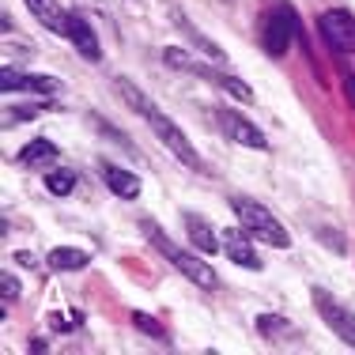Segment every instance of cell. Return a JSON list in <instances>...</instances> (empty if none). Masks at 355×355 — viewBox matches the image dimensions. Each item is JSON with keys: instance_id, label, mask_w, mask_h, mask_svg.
I'll list each match as a JSON object with an SVG mask.
<instances>
[{"instance_id": "20", "label": "cell", "mask_w": 355, "mask_h": 355, "mask_svg": "<svg viewBox=\"0 0 355 355\" xmlns=\"http://www.w3.org/2000/svg\"><path fill=\"white\" fill-rule=\"evenodd\" d=\"M132 325H137V329H140V333H148V336H151V340H166V329H163V325H159V321H155V318H148V314H140V310H137V314H132Z\"/></svg>"}, {"instance_id": "19", "label": "cell", "mask_w": 355, "mask_h": 355, "mask_svg": "<svg viewBox=\"0 0 355 355\" xmlns=\"http://www.w3.org/2000/svg\"><path fill=\"white\" fill-rule=\"evenodd\" d=\"M163 61L166 64H171V69H178V72H193V69H200V64L197 61H193V57L189 53H185V49H163Z\"/></svg>"}, {"instance_id": "24", "label": "cell", "mask_w": 355, "mask_h": 355, "mask_svg": "<svg viewBox=\"0 0 355 355\" xmlns=\"http://www.w3.org/2000/svg\"><path fill=\"white\" fill-rule=\"evenodd\" d=\"M344 95H348V103L355 106V72L344 76Z\"/></svg>"}, {"instance_id": "2", "label": "cell", "mask_w": 355, "mask_h": 355, "mask_svg": "<svg viewBox=\"0 0 355 355\" xmlns=\"http://www.w3.org/2000/svg\"><path fill=\"white\" fill-rule=\"evenodd\" d=\"M144 231H148V239L155 242V250L163 253L166 261H174V265L182 268V272L189 276V280L197 284V287H208V291H212V287H219V276H216V268L208 265V261H200L197 253H189V250H178L155 223H144Z\"/></svg>"}, {"instance_id": "3", "label": "cell", "mask_w": 355, "mask_h": 355, "mask_svg": "<svg viewBox=\"0 0 355 355\" xmlns=\"http://www.w3.org/2000/svg\"><path fill=\"white\" fill-rule=\"evenodd\" d=\"M234 212H239L242 227H246V231H250L257 242H268V246H280V250L291 246L284 223H280L272 212H268L265 205H257V200H250V197H239V200H234Z\"/></svg>"}, {"instance_id": "22", "label": "cell", "mask_w": 355, "mask_h": 355, "mask_svg": "<svg viewBox=\"0 0 355 355\" xmlns=\"http://www.w3.org/2000/svg\"><path fill=\"white\" fill-rule=\"evenodd\" d=\"M0 287H4V306H12V299L19 295V280H15L12 272H4L0 276Z\"/></svg>"}, {"instance_id": "16", "label": "cell", "mask_w": 355, "mask_h": 355, "mask_svg": "<svg viewBox=\"0 0 355 355\" xmlns=\"http://www.w3.org/2000/svg\"><path fill=\"white\" fill-rule=\"evenodd\" d=\"M46 189L53 193V197H69V193L76 189V174L64 171V166H57V171L46 174Z\"/></svg>"}, {"instance_id": "5", "label": "cell", "mask_w": 355, "mask_h": 355, "mask_svg": "<svg viewBox=\"0 0 355 355\" xmlns=\"http://www.w3.org/2000/svg\"><path fill=\"white\" fill-rule=\"evenodd\" d=\"M314 302H318L321 318L329 321V329H333L348 348H355V314H352V310H344L340 302H336L329 291H321V287H314Z\"/></svg>"}, {"instance_id": "9", "label": "cell", "mask_w": 355, "mask_h": 355, "mask_svg": "<svg viewBox=\"0 0 355 355\" xmlns=\"http://www.w3.org/2000/svg\"><path fill=\"white\" fill-rule=\"evenodd\" d=\"M246 227H227L223 231V253L234 261V265H242V268H261V257H257V250L250 246V239H246Z\"/></svg>"}, {"instance_id": "13", "label": "cell", "mask_w": 355, "mask_h": 355, "mask_svg": "<svg viewBox=\"0 0 355 355\" xmlns=\"http://www.w3.org/2000/svg\"><path fill=\"white\" fill-rule=\"evenodd\" d=\"M87 250H76V246H57L49 250V268H57V272H72V268H83L87 265Z\"/></svg>"}, {"instance_id": "18", "label": "cell", "mask_w": 355, "mask_h": 355, "mask_svg": "<svg viewBox=\"0 0 355 355\" xmlns=\"http://www.w3.org/2000/svg\"><path fill=\"white\" fill-rule=\"evenodd\" d=\"M219 87L231 91L239 103H253V87H250V83H242L239 76H219Z\"/></svg>"}, {"instance_id": "4", "label": "cell", "mask_w": 355, "mask_h": 355, "mask_svg": "<svg viewBox=\"0 0 355 355\" xmlns=\"http://www.w3.org/2000/svg\"><path fill=\"white\" fill-rule=\"evenodd\" d=\"M295 31H299V15L291 12V8H272V12L265 15V27H261V46H265L268 57H284L287 46H291Z\"/></svg>"}, {"instance_id": "17", "label": "cell", "mask_w": 355, "mask_h": 355, "mask_svg": "<svg viewBox=\"0 0 355 355\" xmlns=\"http://www.w3.org/2000/svg\"><path fill=\"white\" fill-rule=\"evenodd\" d=\"M23 91H35V95H61V80H53V76H23Z\"/></svg>"}, {"instance_id": "6", "label": "cell", "mask_w": 355, "mask_h": 355, "mask_svg": "<svg viewBox=\"0 0 355 355\" xmlns=\"http://www.w3.org/2000/svg\"><path fill=\"white\" fill-rule=\"evenodd\" d=\"M321 35L336 53H355V19L348 12H325L321 15Z\"/></svg>"}, {"instance_id": "14", "label": "cell", "mask_w": 355, "mask_h": 355, "mask_svg": "<svg viewBox=\"0 0 355 355\" xmlns=\"http://www.w3.org/2000/svg\"><path fill=\"white\" fill-rule=\"evenodd\" d=\"M257 333L265 336V340H272V344H284L287 336L295 333V325L287 318H280V314H261L257 318Z\"/></svg>"}, {"instance_id": "23", "label": "cell", "mask_w": 355, "mask_h": 355, "mask_svg": "<svg viewBox=\"0 0 355 355\" xmlns=\"http://www.w3.org/2000/svg\"><path fill=\"white\" fill-rule=\"evenodd\" d=\"M193 38H197V46H200V49H205V53H208V57H216V61H223V49H219V46H216V42H212V38H205V35H193Z\"/></svg>"}, {"instance_id": "8", "label": "cell", "mask_w": 355, "mask_h": 355, "mask_svg": "<svg viewBox=\"0 0 355 355\" xmlns=\"http://www.w3.org/2000/svg\"><path fill=\"white\" fill-rule=\"evenodd\" d=\"M219 125H223V132H227V137H231V140H239V144H246V148H257V151H265V148H268L257 125H250L246 117H239L234 110H219Z\"/></svg>"}, {"instance_id": "15", "label": "cell", "mask_w": 355, "mask_h": 355, "mask_svg": "<svg viewBox=\"0 0 355 355\" xmlns=\"http://www.w3.org/2000/svg\"><path fill=\"white\" fill-rule=\"evenodd\" d=\"M15 159H19L23 166H38V163H46V159H57V148L49 140H31Z\"/></svg>"}, {"instance_id": "1", "label": "cell", "mask_w": 355, "mask_h": 355, "mask_svg": "<svg viewBox=\"0 0 355 355\" xmlns=\"http://www.w3.org/2000/svg\"><path fill=\"white\" fill-rule=\"evenodd\" d=\"M117 91H121V95H125V103H129L132 110H137V114H144V117H148V125L155 129V137H159V140L166 144V148L174 151V159L185 166V171L208 174L205 159H200V155H197V148H193V144L185 140V132L178 129V125L171 121V117H163V114H159V110L148 103V95H144L140 87H132V80H117Z\"/></svg>"}, {"instance_id": "7", "label": "cell", "mask_w": 355, "mask_h": 355, "mask_svg": "<svg viewBox=\"0 0 355 355\" xmlns=\"http://www.w3.org/2000/svg\"><path fill=\"white\" fill-rule=\"evenodd\" d=\"M64 35H69V42L80 49L83 57H87V61H98V57H103V46H98L95 31L87 27V19H83L80 12H69V15H64Z\"/></svg>"}, {"instance_id": "10", "label": "cell", "mask_w": 355, "mask_h": 355, "mask_svg": "<svg viewBox=\"0 0 355 355\" xmlns=\"http://www.w3.org/2000/svg\"><path fill=\"white\" fill-rule=\"evenodd\" d=\"M103 178H106V185L117 193L121 200H137L140 197V178L137 174H129V171H121V166H103Z\"/></svg>"}, {"instance_id": "11", "label": "cell", "mask_w": 355, "mask_h": 355, "mask_svg": "<svg viewBox=\"0 0 355 355\" xmlns=\"http://www.w3.org/2000/svg\"><path fill=\"white\" fill-rule=\"evenodd\" d=\"M23 4L31 8V15H35L42 27L64 35V15H69V12H61V8H57V0H23Z\"/></svg>"}, {"instance_id": "12", "label": "cell", "mask_w": 355, "mask_h": 355, "mask_svg": "<svg viewBox=\"0 0 355 355\" xmlns=\"http://www.w3.org/2000/svg\"><path fill=\"white\" fill-rule=\"evenodd\" d=\"M185 234H189V242L200 253H223L219 242H216V234H212V227H208L200 216H185Z\"/></svg>"}, {"instance_id": "21", "label": "cell", "mask_w": 355, "mask_h": 355, "mask_svg": "<svg viewBox=\"0 0 355 355\" xmlns=\"http://www.w3.org/2000/svg\"><path fill=\"white\" fill-rule=\"evenodd\" d=\"M0 87H4V95H12V91H23V76L12 72V69H0Z\"/></svg>"}]
</instances>
